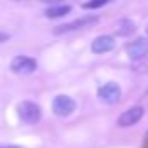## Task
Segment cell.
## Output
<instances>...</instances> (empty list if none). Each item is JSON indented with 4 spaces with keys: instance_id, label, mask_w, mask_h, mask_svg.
<instances>
[{
    "instance_id": "obj_6",
    "label": "cell",
    "mask_w": 148,
    "mask_h": 148,
    "mask_svg": "<svg viewBox=\"0 0 148 148\" xmlns=\"http://www.w3.org/2000/svg\"><path fill=\"white\" fill-rule=\"evenodd\" d=\"M98 23V18L96 16H84V18H79L75 21H70L66 25H61L54 30V33H66V32H73V30H80V28H87L91 25H96Z\"/></svg>"
},
{
    "instance_id": "obj_1",
    "label": "cell",
    "mask_w": 148,
    "mask_h": 148,
    "mask_svg": "<svg viewBox=\"0 0 148 148\" xmlns=\"http://www.w3.org/2000/svg\"><path fill=\"white\" fill-rule=\"evenodd\" d=\"M18 115L26 124H37L40 120V117H42V112H40V106L37 103H33V101H23L18 106Z\"/></svg>"
},
{
    "instance_id": "obj_15",
    "label": "cell",
    "mask_w": 148,
    "mask_h": 148,
    "mask_svg": "<svg viewBox=\"0 0 148 148\" xmlns=\"http://www.w3.org/2000/svg\"><path fill=\"white\" fill-rule=\"evenodd\" d=\"M146 35H148V25H146Z\"/></svg>"
},
{
    "instance_id": "obj_10",
    "label": "cell",
    "mask_w": 148,
    "mask_h": 148,
    "mask_svg": "<svg viewBox=\"0 0 148 148\" xmlns=\"http://www.w3.org/2000/svg\"><path fill=\"white\" fill-rule=\"evenodd\" d=\"M70 11H71L70 5H56V7H49L44 14H45V18H61V16L68 14Z\"/></svg>"
},
{
    "instance_id": "obj_3",
    "label": "cell",
    "mask_w": 148,
    "mask_h": 148,
    "mask_svg": "<svg viewBox=\"0 0 148 148\" xmlns=\"http://www.w3.org/2000/svg\"><path fill=\"white\" fill-rule=\"evenodd\" d=\"M52 112L58 115V117H68L70 113L75 112V101H73L70 96H56L54 101H52Z\"/></svg>"
},
{
    "instance_id": "obj_5",
    "label": "cell",
    "mask_w": 148,
    "mask_h": 148,
    "mask_svg": "<svg viewBox=\"0 0 148 148\" xmlns=\"http://www.w3.org/2000/svg\"><path fill=\"white\" fill-rule=\"evenodd\" d=\"M143 113H145V108L143 106H132V108H127L125 112H122V115L119 117L117 124L120 127H131L134 124H138L141 119H143Z\"/></svg>"
},
{
    "instance_id": "obj_8",
    "label": "cell",
    "mask_w": 148,
    "mask_h": 148,
    "mask_svg": "<svg viewBox=\"0 0 148 148\" xmlns=\"http://www.w3.org/2000/svg\"><path fill=\"white\" fill-rule=\"evenodd\" d=\"M113 47H115V40H113V37H110V35H99V37L92 42V45H91V49H92L94 54L110 52Z\"/></svg>"
},
{
    "instance_id": "obj_7",
    "label": "cell",
    "mask_w": 148,
    "mask_h": 148,
    "mask_svg": "<svg viewBox=\"0 0 148 148\" xmlns=\"http://www.w3.org/2000/svg\"><path fill=\"white\" fill-rule=\"evenodd\" d=\"M125 51H127V56L131 59H134V61L136 59H143V58L148 56V42L145 38H138V40L127 44Z\"/></svg>"
},
{
    "instance_id": "obj_9",
    "label": "cell",
    "mask_w": 148,
    "mask_h": 148,
    "mask_svg": "<svg viewBox=\"0 0 148 148\" xmlns=\"http://www.w3.org/2000/svg\"><path fill=\"white\" fill-rule=\"evenodd\" d=\"M134 30H136V26H134V23L131 19H120L117 23V28H115L119 37H129V35L134 33Z\"/></svg>"
},
{
    "instance_id": "obj_13",
    "label": "cell",
    "mask_w": 148,
    "mask_h": 148,
    "mask_svg": "<svg viewBox=\"0 0 148 148\" xmlns=\"http://www.w3.org/2000/svg\"><path fill=\"white\" fill-rule=\"evenodd\" d=\"M145 148H148V134H146V138H145Z\"/></svg>"
},
{
    "instance_id": "obj_11",
    "label": "cell",
    "mask_w": 148,
    "mask_h": 148,
    "mask_svg": "<svg viewBox=\"0 0 148 148\" xmlns=\"http://www.w3.org/2000/svg\"><path fill=\"white\" fill-rule=\"evenodd\" d=\"M108 2H110V0H91V2H86L82 7L84 9H99V7L106 5Z\"/></svg>"
},
{
    "instance_id": "obj_14",
    "label": "cell",
    "mask_w": 148,
    "mask_h": 148,
    "mask_svg": "<svg viewBox=\"0 0 148 148\" xmlns=\"http://www.w3.org/2000/svg\"><path fill=\"white\" fill-rule=\"evenodd\" d=\"M42 2H58V0H42Z\"/></svg>"
},
{
    "instance_id": "obj_12",
    "label": "cell",
    "mask_w": 148,
    "mask_h": 148,
    "mask_svg": "<svg viewBox=\"0 0 148 148\" xmlns=\"http://www.w3.org/2000/svg\"><path fill=\"white\" fill-rule=\"evenodd\" d=\"M9 40V35L7 33H2V32H0V42H7Z\"/></svg>"
},
{
    "instance_id": "obj_2",
    "label": "cell",
    "mask_w": 148,
    "mask_h": 148,
    "mask_svg": "<svg viewBox=\"0 0 148 148\" xmlns=\"http://www.w3.org/2000/svg\"><path fill=\"white\" fill-rule=\"evenodd\" d=\"M11 70L18 75H30L37 70V61L28 56H18L11 63Z\"/></svg>"
},
{
    "instance_id": "obj_4",
    "label": "cell",
    "mask_w": 148,
    "mask_h": 148,
    "mask_svg": "<svg viewBox=\"0 0 148 148\" xmlns=\"http://www.w3.org/2000/svg\"><path fill=\"white\" fill-rule=\"evenodd\" d=\"M98 96H99L101 101H105L108 105H115L120 99L122 91H120V87L115 82H108V84H105V86H101L98 89Z\"/></svg>"
}]
</instances>
